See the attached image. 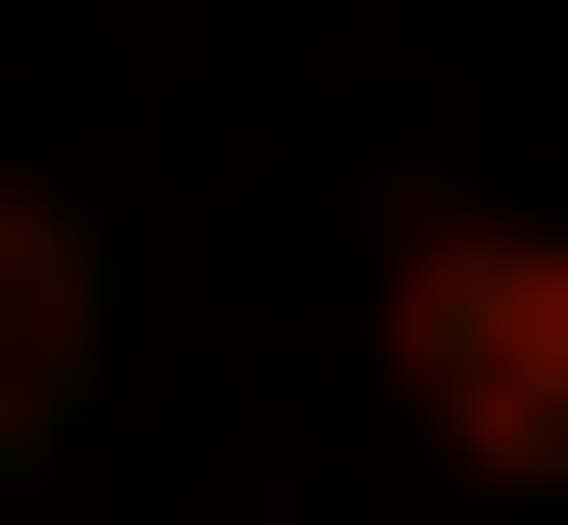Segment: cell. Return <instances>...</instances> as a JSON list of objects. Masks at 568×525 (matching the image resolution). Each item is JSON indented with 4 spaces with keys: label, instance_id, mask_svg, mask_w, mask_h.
<instances>
[{
    "label": "cell",
    "instance_id": "1",
    "mask_svg": "<svg viewBox=\"0 0 568 525\" xmlns=\"http://www.w3.org/2000/svg\"><path fill=\"white\" fill-rule=\"evenodd\" d=\"M351 351H394V438H437V482H525V525H568V220H481V175H437V220L351 263Z\"/></svg>",
    "mask_w": 568,
    "mask_h": 525
},
{
    "label": "cell",
    "instance_id": "2",
    "mask_svg": "<svg viewBox=\"0 0 568 525\" xmlns=\"http://www.w3.org/2000/svg\"><path fill=\"white\" fill-rule=\"evenodd\" d=\"M44 394H88V220L0 175V438H44Z\"/></svg>",
    "mask_w": 568,
    "mask_h": 525
}]
</instances>
